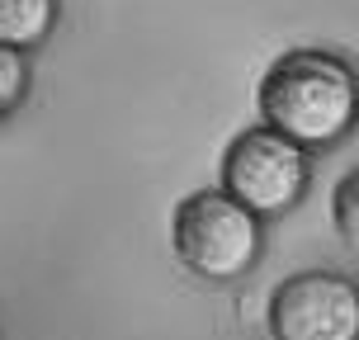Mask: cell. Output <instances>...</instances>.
Returning a JSON list of instances; mask_svg holds the SVG:
<instances>
[{"instance_id":"3957f363","label":"cell","mask_w":359,"mask_h":340,"mask_svg":"<svg viewBox=\"0 0 359 340\" xmlns=\"http://www.w3.org/2000/svg\"><path fill=\"white\" fill-rule=\"evenodd\" d=\"M307 175H312L307 147L269 123L236 132L222 151V189L255 217H284L303 198Z\"/></svg>"},{"instance_id":"7a4b0ae2","label":"cell","mask_w":359,"mask_h":340,"mask_svg":"<svg viewBox=\"0 0 359 340\" xmlns=\"http://www.w3.org/2000/svg\"><path fill=\"white\" fill-rule=\"evenodd\" d=\"M180 265L203 284H236L260 260V217L227 189H198L175 208L170 227Z\"/></svg>"},{"instance_id":"8992f818","label":"cell","mask_w":359,"mask_h":340,"mask_svg":"<svg viewBox=\"0 0 359 340\" xmlns=\"http://www.w3.org/2000/svg\"><path fill=\"white\" fill-rule=\"evenodd\" d=\"M331 222H336L345 246L359 251V165L336 184V194H331Z\"/></svg>"},{"instance_id":"6da1fadb","label":"cell","mask_w":359,"mask_h":340,"mask_svg":"<svg viewBox=\"0 0 359 340\" xmlns=\"http://www.w3.org/2000/svg\"><path fill=\"white\" fill-rule=\"evenodd\" d=\"M260 123L279 128L307 151L341 142L359 123V72L326 48H288L255 86Z\"/></svg>"},{"instance_id":"52a82bcc","label":"cell","mask_w":359,"mask_h":340,"mask_svg":"<svg viewBox=\"0 0 359 340\" xmlns=\"http://www.w3.org/2000/svg\"><path fill=\"white\" fill-rule=\"evenodd\" d=\"M29 95V62L19 48H5L0 43V118H10Z\"/></svg>"},{"instance_id":"277c9868","label":"cell","mask_w":359,"mask_h":340,"mask_svg":"<svg viewBox=\"0 0 359 340\" xmlns=\"http://www.w3.org/2000/svg\"><path fill=\"white\" fill-rule=\"evenodd\" d=\"M269 331L279 340H359V284L336 269L288 274L269 303Z\"/></svg>"},{"instance_id":"5b68a950","label":"cell","mask_w":359,"mask_h":340,"mask_svg":"<svg viewBox=\"0 0 359 340\" xmlns=\"http://www.w3.org/2000/svg\"><path fill=\"white\" fill-rule=\"evenodd\" d=\"M57 0H0V43L29 53L57 29Z\"/></svg>"}]
</instances>
